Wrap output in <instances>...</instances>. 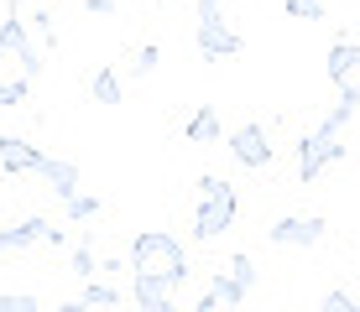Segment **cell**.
Masks as SVG:
<instances>
[{
	"label": "cell",
	"mask_w": 360,
	"mask_h": 312,
	"mask_svg": "<svg viewBox=\"0 0 360 312\" xmlns=\"http://www.w3.org/2000/svg\"><path fill=\"white\" fill-rule=\"evenodd\" d=\"M292 21H324V0H288Z\"/></svg>",
	"instance_id": "44dd1931"
},
{
	"label": "cell",
	"mask_w": 360,
	"mask_h": 312,
	"mask_svg": "<svg viewBox=\"0 0 360 312\" xmlns=\"http://www.w3.org/2000/svg\"><path fill=\"white\" fill-rule=\"evenodd\" d=\"M225 146H230V156L240 161L245 172H262V167H271V135H266V125H256V120L235 125Z\"/></svg>",
	"instance_id": "8992f818"
},
{
	"label": "cell",
	"mask_w": 360,
	"mask_h": 312,
	"mask_svg": "<svg viewBox=\"0 0 360 312\" xmlns=\"http://www.w3.org/2000/svg\"><path fill=\"white\" fill-rule=\"evenodd\" d=\"M225 271H230V276L240 281V286H256V260H251V255H230V266H225Z\"/></svg>",
	"instance_id": "cb8c5ba5"
},
{
	"label": "cell",
	"mask_w": 360,
	"mask_h": 312,
	"mask_svg": "<svg viewBox=\"0 0 360 312\" xmlns=\"http://www.w3.org/2000/svg\"><path fill=\"white\" fill-rule=\"evenodd\" d=\"M324 229H329L324 214H282L277 224H266V240L282 250H314L324 240Z\"/></svg>",
	"instance_id": "5b68a950"
},
{
	"label": "cell",
	"mask_w": 360,
	"mask_h": 312,
	"mask_svg": "<svg viewBox=\"0 0 360 312\" xmlns=\"http://www.w3.org/2000/svg\"><path fill=\"white\" fill-rule=\"evenodd\" d=\"M27 27H32L37 36H42V47H47V53H58V27H53V16H47V11H37Z\"/></svg>",
	"instance_id": "d6986e66"
},
{
	"label": "cell",
	"mask_w": 360,
	"mask_h": 312,
	"mask_svg": "<svg viewBox=\"0 0 360 312\" xmlns=\"http://www.w3.org/2000/svg\"><path fill=\"white\" fill-rule=\"evenodd\" d=\"M183 286L167 281V276H131V302L136 307H152V312H167L172 302H178Z\"/></svg>",
	"instance_id": "9c48e42d"
},
{
	"label": "cell",
	"mask_w": 360,
	"mask_h": 312,
	"mask_svg": "<svg viewBox=\"0 0 360 312\" xmlns=\"http://www.w3.org/2000/svg\"><path fill=\"white\" fill-rule=\"evenodd\" d=\"M219 135H225V125H219L214 104H198V109H193V120L183 125V141H188V146H214Z\"/></svg>",
	"instance_id": "4fadbf2b"
},
{
	"label": "cell",
	"mask_w": 360,
	"mask_h": 312,
	"mask_svg": "<svg viewBox=\"0 0 360 312\" xmlns=\"http://www.w3.org/2000/svg\"><path fill=\"white\" fill-rule=\"evenodd\" d=\"M157 57H162V53H157V42H141V47H136V62H131V68H136V79L157 73Z\"/></svg>",
	"instance_id": "603a6c76"
},
{
	"label": "cell",
	"mask_w": 360,
	"mask_h": 312,
	"mask_svg": "<svg viewBox=\"0 0 360 312\" xmlns=\"http://www.w3.org/2000/svg\"><path fill=\"white\" fill-rule=\"evenodd\" d=\"M235 224V187L225 177H198V208H193V240H219Z\"/></svg>",
	"instance_id": "7a4b0ae2"
},
{
	"label": "cell",
	"mask_w": 360,
	"mask_h": 312,
	"mask_svg": "<svg viewBox=\"0 0 360 312\" xmlns=\"http://www.w3.org/2000/svg\"><path fill=\"white\" fill-rule=\"evenodd\" d=\"M319 307H324V312H360V302H355L350 292H340V286H334V292H324V297H319Z\"/></svg>",
	"instance_id": "7402d4cb"
},
{
	"label": "cell",
	"mask_w": 360,
	"mask_h": 312,
	"mask_svg": "<svg viewBox=\"0 0 360 312\" xmlns=\"http://www.w3.org/2000/svg\"><path fill=\"white\" fill-rule=\"evenodd\" d=\"M42 302H37L32 292H0V312H37Z\"/></svg>",
	"instance_id": "ffe728a7"
},
{
	"label": "cell",
	"mask_w": 360,
	"mask_h": 312,
	"mask_svg": "<svg viewBox=\"0 0 360 312\" xmlns=\"http://www.w3.org/2000/svg\"><path fill=\"white\" fill-rule=\"evenodd\" d=\"M209 297H214V307H240L245 297H251V286H240L230 271H219V276L209 281Z\"/></svg>",
	"instance_id": "5bb4252c"
},
{
	"label": "cell",
	"mask_w": 360,
	"mask_h": 312,
	"mask_svg": "<svg viewBox=\"0 0 360 312\" xmlns=\"http://www.w3.org/2000/svg\"><path fill=\"white\" fill-rule=\"evenodd\" d=\"M0 42L6 47H16V57H21V68H27V79H42V47H32V36H27V21H21V11H16V0H11V11H6V21H0Z\"/></svg>",
	"instance_id": "52a82bcc"
},
{
	"label": "cell",
	"mask_w": 360,
	"mask_h": 312,
	"mask_svg": "<svg viewBox=\"0 0 360 312\" xmlns=\"http://www.w3.org/2000/svg\"><path fill=\"white\" fill-rule=\"evenodd\" d=\"M84 11L89 16H115V0H84Z\"/></svg>",
	"instance_id": "d4e9b609"
},
{
	"label": "cell",
	"mask_w": 360,
	"mask_h": 312,
	"mask_svg": "<svg viewBox=\"0 0 360 312\" xmlns=\"http://www.w3.org/2000/svg\"><path fill=\"white\" fill-rule=\"evenodd\" d=\"M350 156V146L340 141V135H329V130H308L303 141H297V182H314V177H324L329 167H340V161Z\"/></svg>",
	"instance_id": "277c9868"
},
{
	"label": "cell",
	"mask_w": 360,
	"mask_h": 312,
	"mask_svg": "<svg viewBox=\"0 0 360 312\" xmlns=\"http://www.w3.org/2000/svg\"><path fill=\"white\" fill-rule=\"evenodd\" d=\"M79 302H84V307H120V302H126V292H120V286H110V281H99V276H89Z\"/></svg>",
	"instance_id": "9a60e30c"
},
{
	"label": "cell",
	"mask_w": 360,
	"mask_h": 312,
	"mask_svg": "<svg viewBox=\"0 0 360 312\" xmlns=\"http://www.w3.org/2000/svg\"><path fill=\"white\" fill-rule=\"evenodd\" d=\"M324 68H329V79H334V83H350L355 73H360V42H355L350 32L334 36V47H329V62H324Z\"/></svg>",
	"instance_id": "8fae6325"
},
{
	"label": "cell",
	"mask_w": 360,
	"mask_h": 312,
	"mask_svg": "<svg viewBox=\"0 0 360 312\" xmlns=\"http://www.w3.org/2000/svg\"><path fill=\"white\" fill-rule=\"evenodd\" d=\"M89 89H94L99 104H120V79H115L110 68H99V73H94V83H89Z\"/></svg>",
	"instance_id": "ac0fdd59"
},
{
	"label": "cell",
	"mask_w": 360,
	"mask_h": 312,
	"mask_svg": "<svg viewBox=\"0 0 360 312\" xmlns=\"http://www.w3.org/2000/svg\"><path fill=\"white\" fill-rule=\"evenodd\" d=\"M198 53H204L209 62H225V57H240L245 53V36L225 21V0H198Z\"/></svg>",
	"instance_id": "3957f363"
},
{
	"label": "cell",
	"mask_w": 360,
	"mask_h": 312,
	"mask_svg": "<svg viewBox=\"0 0 360 312\" xmlns=\"http://www.w3.org/2000/svg\"><path fill=\"white\" fill-rule=\"evenodd\" d=\"M47 224H53V219H42V214H32V219H21V224H11V229H0V260H6V255H21V250H32V245H42V234H47Z\"/></svg>",
	"instance_id": "30bf717a"
},
{
	"label": "cell",
	"mask_w": 360,
	"mask_h": 312,
	"mask_svg": "<svg viewBox=\"0 0 360 312\" xmlns=\"http://www.w3.org/2000/svg\"><path fill=\"white\" fill-rule=\"evenodd\" d=\"M99 208H105V203H99L94 193H73V198H63V219H68V224H89Z\"/></svg>",
	"instance_id": "2e32d148"
},
{
	"label": "cell",
	"mask_w": 360,
	"mask_h": 312,
	"mask_svg": "<svg viewBox=\"0 0 360 312\" xmlns=\"http://www.w3.org/2000/svg\"><path fill=\"white\" fill-rule=\"evenodd\" d=\"M37 177H42V182H47V187H53V193H58V203L79 193V167H73V161H63V156H42V167H37Z\"/></svg>",
	"instance_id": "7c38bea8"
},
{
	"label": "cell",
	"mask_w": 360,
	"mask_h": 312,
	"mask_svg": "<svg viewBox=\"0 0 360 312\" xmlns=\"http://www.w3.org/2000/svg\"><path fill=\"white\" fill-rule=\"evenodd\" d=\"M68 266H73V276H79V281H89V276H99V260H94V250H89V240H79V245H73Z\"/></svg>",
	"instance_id": "e0dca14e"
},
{
	"label": "cell",
	"mask_w": 360,
	"mask_h": 312,
	"mask_svg": "<svg viewBox=\"0 0 360 312\" xmlns=\"http://www.w3.org/2000/svg\"><path fill=\"white\" fill-rule=\"evenodd\" d=\"M131 276H167V281L188 286L193 266H188L183 240H178V234H167V229H141L131 240Z\"/></svg>",
	"instance_id": "6da1fadb"
},
{
	"label": "cell",
	"mask_w": 360,
	"mask_h": 312,
	"mask_svg": "<svg viewBox=\"0 0 360 312\" xmlns=\"http://www.w3.org/2000/svg\"><path fill=\"white\" fill-rule=\"evenodd\" d=\"M42 146H32L27 135H0V167L11 172V177H27V172L42 167Z\"/></svg>",
	"instance_id": "ba28073f"
}]
</instances>
